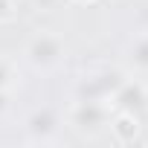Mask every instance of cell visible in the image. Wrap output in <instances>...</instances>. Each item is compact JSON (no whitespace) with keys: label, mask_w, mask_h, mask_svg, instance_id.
<instances>
[{"label":"cell","mask_w":148,"mask_h":148,"mask_svg":"<svg viewBox=\"0 0 148 148\" xmlns=\"http://www.w3.org/2000/svg\"><path fill=\"white\" fill-rule=\"evenodd\" d=\"M64 55V44L58 35H49V32H41L29 41L26 47V61L38 70H47L52 64H58V58Z\"/></svg>","instance_id":"1"},{"label":"cell","mask_w":148,"mask_h":148,"mask_svg":"<svg viewBox=\"0 0 148 148\" xmlns=\"http://www.w3.org/2000/svg\"><path fill=\"white\" fill-rule=\"evenodd\" d=\"M119 84H122V79H119L116 70H99V73H90V76H84L82 84H79V99L102 102V99H108Z\"/></svg>","instance_id":"2"},{"label":"cell","mask_w":148,"mask_h":148,"mask_svg":"<svg viewBox=\"0 0 148 148\" xmlns=\"http://www.w3.org/2000/svg\"><path fill=\"white\" fill-rule=\"evenodd\" d=\"M70 122H73V128L82 131V134H96V131L108 122V110H105L102 102L79 99L76 108H73V113H70Z\"/></svg>","instance_id":"3"},{"label":"cell","mask_w":148,"mask_h":148,"mask_svg":"<svg viewBox=\"0 0 148 148\" xmlns=\"http://www.w3.org/2000/svg\"><path fill=\"white\" fill-rule=\"evenodd\" d=\"M110 96H113V108H116L119 113H134V116H139V113L148 108V93H145V87L136 84V82H122Z\"/></svg>","instance_id":"4"},{"label":"cell","mask_w":148,"mask_h":148,"mask_svg":"<svg viewBox=\"0 0 148 148\" xmlns=\"http://www.w3.org/2000/svg\"><path fill=\"white\" fill-rule=\"evenodd\" d=\"M58 125L61 122H58V113L52 108H38L26 119V134H29L32 142H49V139H55Z\"/></svg>","instance_id":"5"},{"label":"cell","mask_w":148,"mask_h":148,"mask_svg":"<svg viewBox=\"0 0 148 148\" xmlns=\"http://www.w3.org/2000/svg\"><path fill=\"white\" fill-rule=\"evenodd\" d=\"M128 58H131V64L136 70H148V32L139 35V38H134V44L128 49Z\"/></svg>","instance_id":"6"},{"label":"cell","mask_w":148,"mask_h":148,"mask_svg":"<svg viewBox=\"0 0 148 148\" xmlns=\"http://www.w3.org/2000/svg\"><path fill=\"white\" fill-rule=\"evenodd\" d=\"M136 131H139L136 116H134V113H119V119H116V125H113V134H116L122 142H128V139L136 136Z\"/></svg>","instance_id":"7"},{"label":"cell","mask_w":148,"mask_h":148,"mask_svg":"<svg viewBox=\"0 0 148 148\" xmlns=\"http://www.w3.org/2000/svg\"><path fill=\"white\" fill-rule=\"evenodd\" d=\"M9 79H12L9 64H6V61H0V87H6V84H9Z\"/></svg>","instance_id":"8"},{"label":"cell","mask_w":148,"mask_h":148,"mask_svg":"<svg viewBox=\"0 0 148 148\" xmlns=\"http://www.w3.org/2000/svg\"><path fill=\"white\" fill-rule=\"evenodd\" d=\"M6 105H9V96H6V90H3V87H0V113L6 110Z\"/></svg>","instance_id":"9"},{"label":"cell","mask_w":148,"mask_h":148,"mask_svg":"<svg viewBox=\"0 0 148 148\" xmlns=\"http://www.w3.org/2000/svg\"><path fill=\"white\" fill-rule=\"evenodd\" d=\"M79 3H90V0H79Z\"/></svg>","instance_id":"10"}]
</instances>
